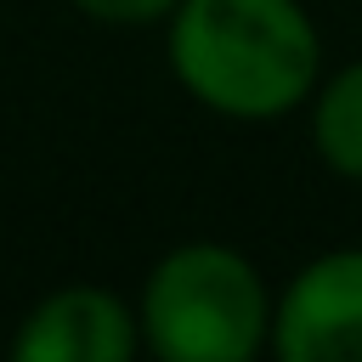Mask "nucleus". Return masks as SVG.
<instances>
[{
  "label": "nucleus",
  "mask_w": 362,
  "mask_h": 362,
  "mask_svg": "<svg viewBox=\"0 0 362 362\" xmlns=\"http://www.w3.org/2000/svg\"><path fill=\"white\" fill-rule=\"evenodd\" d=\"M164 57L198 107L238 124L288 119L322 79V34L300 0H181Z\"/></svg>",
  "instance_id": "nucleus-1"
},
{
  "label": "nucleus",
  "mask_w": 362,
  "mask_h": 362,
  "mask_svg": "<svg viewBox=\"0 0 362 362\" xmlns=\"http://www.w3.org/2000/svg\"><path fill=\"white\" fill-rule=\"evenodd\" d=\"M136 311L141 345L164 362H249L272 351L277 294L243 249L192 238L153 260Z\"/></svg>",
  "instance_id": "nucleus-2"
},
{
  "label": "nucleus",
  "mask_w": 362,
  "mask_h": 362,
  "mask_svg": "<svg viewBox=\"0 0 362 362\" xmlns=\"http://www.w3.org/2000/svg\"><path fill=\"white\" fill-rule=\"evenodd\" d=\"M272 356H283V362H362V243L311 255L277 288Z\"/></svg>",
  "instance_id": "nucleus-3"
},
{
  "label": "nucleus",
  "mask_w": 362,
  "mask_h": 362,
  "mask_svg": "<svg viewBox=\"0 0 362 362\" xmlns=\"http://www.w3.org/2000/svg\"><path fill=\"white\" fill-rule=\"evenodd\" d=\"M141 311L136 300L102 283H62L34 300L11 334L17 362H130L141 356Z\"/></svg>",
  "instance_id": "nucleus-4"
},
{
  "label": "nucleus",
  "mask_w": 362,
  "mask_h": 362,
  "mask_svg": "<svg viewBox=\"0 0 362 362\" xmlns=\"http://www.w3.org/2000/svg\"><path fill=\"white\" fill-rule=\"evenodd\" d=\"M305 124H311L317 158L339 181L362 187V57H351L317 79V90L305 102Z\"/></svg>",
  "instance_id": "nucleus-5"
},
{
  "label": "nucleus",
  "mask_w": 362,
  "mask_h": 362,
  "mask_svg": "<svg viewBox=\"0 0 362 362\" xmlns=\"http://www.w3.org/2000/svg\"><path fill=\"white\" fill-rule=\"evenodd\" d=\"M68 6L107 28H153V23H170L181 0H68Z\"/></svg>",
  "instance_id": "nucleus-6"
}]
</instances>
